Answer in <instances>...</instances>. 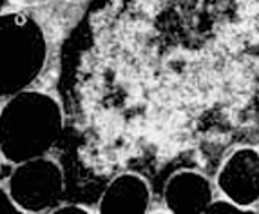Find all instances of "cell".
Returning a JSON list of instances; mask_svg holds the SVG:
<instances>
[{
  "mask_svg": "<svg viewBox=\"0 0 259 214\" xmlns=\"http://www.w3.org/2000/svg\"><path fill=\"white\" fill-rule=\"evenodd\" d=\"M149 201L147 182L136 174H121L105 189L100 200V214H145Z\"/></svg>",
  "mask_w": 259,
  "mask_h": 214,
  "instance_id": "8992f818",
  "label": "cell"
},
{
  "mask_svg": "<svg viewBox=\"0 0 259 214\" xmlns=\"http://www.w3.org/2000/svg\"><path fill=\"white\" fill-rule=\"evenodd\" d=\"M62 129L64 116L53 96L22 91L0 111V153L11 163L40 158L58 141Z\"/></svg>",
  "mask_w": 259,
  "mask_h": 214,
  "instance_id": "6da1fadb",
  "label": "cell"
},
{
  "mask_svg": "<svg viewBox=\"0 0 259 214\" xmlns=\"http://www.w3.org/2000/svg\"><path fill=\"white\" fill-rule=\"evenodd\" d=\"M48 56L40 24L29 15H0V96L26 91L36 80Z\"/></svg>",
  "mask_w": 259,
  "mask_h": 214,
  "instance_id": "7a4b0ae2",
  "label": "cell"
},
{
  "mask_svg": "<svg viewBox=\"0 0 259 214\" xmlns=\"http://www.w3.org/2000/svg\"><path fill=\"white\" fill-rule=\"evenodd\" d=\"M205 214H257L254 210H250L248 207H241V205H236L232 201L229 200H218V201H212L208 209L205 210Z\"/></svg>",
  "mask_w": 259,
  "mask_h": 214,
  "instance_id": "52a82bcc",
  "label": "cell"
},
{
  "mask_svg": "<svg viewBox=\"0 0 259 214\" xmlns=\"http://www.w3.org/2000/svg\"><path fill=\"white\" fill-rule=\"evenodd\" d=\"M218 185L227 200L250 207L259 200V153L250 147L234 151L218 174Z\"/></svg>",
  "mask_w": 259,
  "mask_h": 214,
  "instance_id": "277c9868",
  "label": "cell"
},
{
  "mask_svg": "<svg viewBox=\"0 0 259 214\" xmlns=\"http://www.w3.org/2000/svg\"><path fill=\"white\" fill-rule=\"evenodd\" d=\"M0 214H27L13 201V198L0 187Z\"/></svg>",
  "mask_w": 259,
  "mask_h": 214,
  "instance_id": "ba28073f",
  "label": "cell"
},
{
  "mask_svg": "<svg viewBox=\"0 0 259 214\" xmlns=\"http://www.w3.org/2000/svg\"><path fill=\"white\" fill-rule=\"evenodd\" d=\"M210 203V182L199 172H176L165 185V205L170 214H205Z\"/></svg>",
  "mask_w": 259,
  "mask_h": 214,
  "instance_id": "5b68a950",
  "label": "cell"
},
{
  "mask_svg": "<svg viewBox=\"0 0 259 214\" xmlns=\"http://www.w3.org/2000/svg\"><path fill=\"white\" fill-rule=\"evenodd\" d=\"M53 214H91V212H87V210H85V209H82V207L65 205V207H60V209H56Z\"/></svg>",
  "mask_w": 259,
  "mask_h": 214,
  "instance_id": "9c48e42d",
  "label": "cell"
},
{
  "mask_svg": "<svg viewBox=\"0 0 259 214\" xmlns=\"http://www.w3.org/2000/svg\"><path fill=\"white\" fill-rule=\"evenodd\" d=\"M6 4H8V0H0V9L4 8V6H6Z\"/></svg>",
  "mask_w": 259,
  "mask_h": 214,
  "instance_id": "30bf717a",
  "label": "cell"
},
{
  "mask_svg": "<svg viewBox=\"0 0 259 214\" xmlns=\"http://www.w3.org/2000/svg\"><path fill=\"white\" fill-rule=\"evenodd\" d=\"M9 196L26 212L49 210L64 196V174L55 162L44 156L22 162L11 172Z\"/></svg>",
  "mask_w": 259,
  "mask_h": 214,
  "instance_id": "3957f363",
  "label": "cell"
}]
</instances>
